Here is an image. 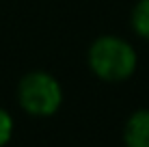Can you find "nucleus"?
<instances>
[{
    "mask_svg": "<svg viewBox=\"0 0 149 147\" xmlns=\"http://www.w3.org/2000/svg\"><path fill=\"white\" fill-rule=\"evenodd\" d=\"M17 104L30 117H52L63 104V87L48 72H28L17 82Z\"/></svg>",
    "mask_w": 149,
    "mask_h": 147,
    "instance_id": "obj_2",
    "label": "nucleus"
},
{
    "mask_svg": "<svg viewBox=\"0 0 149 147\" xmlns=\"http://www.w3.org/2000/svg\"><path fill=\"white\" fill-rule=\"evenodd\" d=\"M130 26L141 39L149 41V0H138L130 13Z\"/></svg>",
    "mask_w": 149,
    "mask_h": 147,
    "instance_id": "obj_4",
    "label": "nucleus"
},
{
    "mask_svg": "<svg viewBox=\"0 0 149 147\" xmlns=\"http://www.w3.org/2000/svg\"><path fill=\"white\" fill-rule=\"evenodd\" d=\"M13 128H15V123H13L11 113H9L7 108H2V106H0V147H4L9 141H11Z\"/></svg>",
    "mask_w": 149,
    "mask_h": 147,
    "instance_id": "obj_5",
    "label": "nucleus"
},
{
    "mask_svg": "<svg viewBox=\"0 0 149 147\" xmlns=\"http://www.w3.org/2000/svg\"><path fill=\"white\" fill-rule=\"evenodd\" d=\"M89 67L104 82H123L136 72L138 54L134 45L117 35H102L89 45Z\"/></svg>",
    "mask_w": 149,
    "mask_h": 147,
    "instance_id": "obj_1",
    "label": "nucleus"
},
{
    "mask_svg": "<svg viewBox=\"0 0 149 147\" xmlns=\"http://www.w3.org/2000/svg\"><path fill=\"white\" fill-rule=\"evenodd\" d=\"M123 145L125 147H149V108H138L125 119Z\"/></svg>",
    "mask_w": 149,
    "mask_h": 147,
    "instance_id": "obj_3",
    "label": "nucleus"
}]
</instances>
